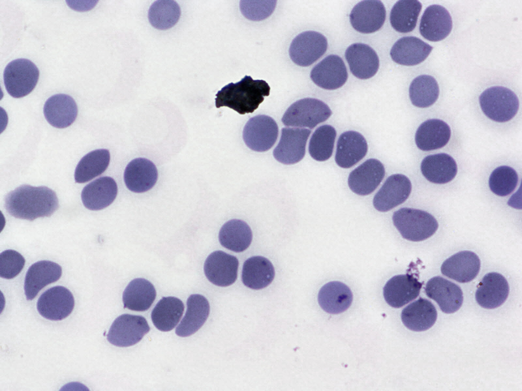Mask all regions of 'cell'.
<instances>
[{
  "instance_id": "37",
  "label": "cell",
  "mask_w": 522,
  "mask_h": 391,
  "mask_svg": "<svg viewBox=\"0 0 522 391\" xmlns=\"http://www.w3.org/2000/svg\"><path fill=\"white\" fill-rule=\"evenodd\" d=\"M252 239L250 228L246 222L239 219H232L225 222L219 233L220 244L235 252H242L246 249Z\"/></svg>"
},
{
  "instance_id": "7",
  "label": "cell",
  "mask_w": 522,
  "mask_h": 391,
  "mask_svg": "<svg viewBox=\"0 0 522 391\" xmlns=\"http://www.w3.org/2000/svg\"><path fill=\"white\" fill-rule=\"evenodd\" d=\"M149 330L147 321L143 316L123 314L112 323L107 340L116 346L128 347L138 343Z\"/></svg>"
},
{
  "instance_id": "24",
  "label": "cell",
  "mask_w": 522,
  "mask_h": 391,
  "mask_svg": "<svg viewBox=\"0 0 522 391\" xmlns=\"http://www.w3.org/2000/svg\"><path fill=\"white\" fill-rule=\"evenodd\" d=\"M158 179V171L151 161L138 158L132 160L124 173V180L130 191L140 193L152 188Z\"/></svg>"
},
{
  "instance_id": "15",
  "label": "cell",
  "mask_w": 522,
  "mask_h": 391,
  "mask_svg": "<svg viewBox=\"0 0 522 391\" xmlns=\"http://www.w3.org/2000/svg\"><path fill=\"white\" fill-rule=\"evenodd\" d=\"M310 76L318 86L329 90L342 87L348 77L343 60L335 54L327 56L318 63L311 70Z\"/></svg>"
},
{
  "instance_id": "28",
  "label": "cell",
  "mask_w": 522,
  "mask_h": 391,
  "mask_svg": "<svg viewBox=\"0 0 522 391\" xmlns=\"http://www.w3.org/2000/svg\"><path fill=\"white\" fill-rule=\"evenodd\" d=\"M433 47L420 39L413 36L404 37L393 46L390 55L397 64L413 66L423 62L428 57Z\"/></svg>"
},
{
  "instance_id": "19",
  "label": "cell",
  "mask_w": 522,
  "mask_h": 391,
  "mask_svg": "<svg viewBox=\"0 0 522 391\" xmlns=\"http://www.w3.org/2000/svg\"><path fill=\"white\" fill-rule=\"evenodd\" d=\"M452 29V18L445 7L432 5L426 9L419 26L420 33L424 38L431 41H439L446 38Z\"/></svg>"
},
{
  "instance_id": "23",
  "label": "cell",
  "mask_w": 522,
  "mask_h": 391,
  "mask_svg": "<svg viewBox=\"0 0 522 391\" xmlns=\"http://www.w3.org/2000/svg\"><path fill=\"white\" fill-rule=\"evenodd\" d=\"M345 57L351 73L358 78H370L378 70V55L367 44L357 43L351 45L346 50Z\"/></svg>"
},
{
  "instance_id": "33",
  "label": "cell",
  "mask_w": 522,
  "mask_h": 391,
  "mask_svg": "<svg viewBox=\"0 0 522 391\" xmlns=\"http://www.w3.org/2000/svg\"><path fill=\"white\" fill-rule=\"evenodd\" d=\"M275 276L271 262L262 256H254L245 261L242 269V279L244 285L254 290L263 289L269 285Z\"/></svg>"
},
{
  "instance_id": "32",
  "label": "cell",
  "mask_w": 522,
  "mask_h": 391,
  "mask_svg": "<svg viewBox=\"0 0 522 391\" xmlns=\"http://www.w3.org/2000/svg\"><path fill=\"white\" fill-rule=\"evenodd\" d=\"M318 302L325 312L333 314L347 310L351 305L353 295L350 288L344 283L330 282L324 285L318 294Z\"/></svg>"
},
{
  "instance_id": "45",
  "label": "cell",
  "mask_w": 522,
  "mask_h": 391,
  "mask_svg": "<svg viewBox=\"0 0 522 391\" xmlns=\"http://www.w3.org/2000/svg\"><path fill=\"white\" fill-rule=\"evenodd\" d=\"M25 259L18 252L8 249L0 254V276L11 279L16 276L22 270Z\"/></svg>"
},
{
  "instance_id": "14",
  "label": "cell",
  "mask_w": 522,
  "mask_h": 391,
  "mask_svg": "<svg viewBox=\"0 0 522 391\" xmlns=\"http://www.w3.org/2000/svg\"><path fill=\"white\" fill-rule=\"evenodd\" d=\"M349 16L356 31L370 34L381 28L385 20L386 10L380 1H362L353 7Z\"/></svg>"
},
{
  "instance_id": "34",
  "label": "cell",
  "mask_w": 522,
  "mask_h": 391,
  "mask_svg": "<svg viewBox=\"0 0 522 391\" xmlns=\"http://www.w3.org/2000/svg\"><path fill=\"white\" fill-rule=\"evenodd\" d=\"M421 170L423 176L430 182L445 184L455 178L457 166L451 156L439 153L426 156L422 161Z\"/></svg>"
},
{
  "instance_id": "35",
  "label": "cell",
  "mask_w": 522,
  "mask_h": 391,
  "mask_svg": "<svg viewBox=\"0 0 522 391\" xmlns=\"http://www.w3.org/2000/svg\"><path fill=\"white\" fill-rule=\"evenodd\" d=\"M156 297L153 285L148 280L137 278L132 280L124 289L122 301L124 308L143 312L148 310Z\"/></svg>"
},
{
  "instance_id": "1",
  "label": "cell",
  "mask_w": 522,
  "mask_h": 391,
  "mask_svg": "<svg viewBox=\"0 0 522 391\" xmlns=\"http://www.w3.org/2000/svg\"><path fill=\"white\" fill-rule=\"evenodd\" d=\"M5 207L11 216L23 219L50 216L59 208L55 192L44 186L22 185L9 192Z\"/></svg>"
},
{
  "instance_id": "5",
  "label": "cell",
  "mask_w": 522,
  "mask_h": 391,
  "mask_svg": "<svg viewBox=\"0 0 522 391\" xmlns=\"http://www.w3.org/2000/svg\"><path fill=\"white\" fill-rule=\"evenodd\" d=\"M39 76L37 66L30 60L18 59L10 62L4 72V81L8 94L19 98L30 94L36 87Z\"/></svg>"
},
{
  "instance_id": "30",
  "label": "cell",
  "mask_w": 522,
  "mask_h": 391,
  "mask_svg": "<svg viewBox=\"0 0 522 391\" xmlns=\"http://www.w3.org/2000/svg\"><path fill=\"white\" fill-rule=\"evenodd\" d=\"M437 313L428 300L420 298L405 307L401 313L404 325L412 331H422L430 328L435 323Z\"/></svg>"
},
{
  "instance_id": "39",
  "label": "cell",
  "mask_w": 522,
  "mask_h": 391,
  "mask_svg": "<svg viewBox=\"0 0 522 391\" xmlns=\"http://www.w3.org/2000/svg\"><path fill=\"white\" fill-rule=\"evenodd\" d=\"M422 4L416 0H401L397 2L390 13V22L396 31L406 33L416 26L422 10Z\"/></svg>"
},
{
  "instance_id": "20",
  "label": "cell",
  "mask_w": 522,
  "mask_h": 391,
  "mask_svg": "<svg viewBox=\"0 0 522 391\" xmlns=\"http://www.w3.org/2000/svg\"><path fill=\"white\" fill-rule=\"evenodd\" d=\"M509 292V285L504 276L497 272H490L485 274L479 284L475 298L482 308L492 309L506 301Z\"/></svg>"
},
{
  "instance_id": "12",
  "label": "cell",
  "mask_w": 522,
  "mask_h": 391,
  "mask_svg": "<svg viewBox=\"0 0 522 391\" xmlns=\"http://www.w3.org/2000/svg\"><path fill=\"white\" fill-rule=\"evenodd\" d=\"M411 190V182L406 176L400 174L392 175L375 194L373 205L379 211H389L404 202Z\"/></svg>"
},
{
  "instance_id": "18",
  "label": "cell",
  "mask_w": 522,
  "mask_h": 391,
  "mask_svg": "<svg viewBox=\"0 0 522 391\" xmlns=\"http://www.w3.org/2000/svg\"><path fill=\"white\" fill-rule=\"evenodd\" d=\"M422 285L411 274L395 275L385 285L383 296L389 305L401 308L419 296Z\"/></svg>"
},
{
  "instance_id": "27",
  "label": "cell",
  "mask_w": 522,
  "mask_h": 391,
  "mask_svg": "<svg viewBox=\"0 0 522 391\" xmlns=\"http://www.w3.org/2000/svg\"><path fill=\"white\" fill-rule=\"evenodd\" d=\"M367 151V142L362 134L355 131H346L338 138L335 160L339 166L349 168L361 160Z\"/></svg>"
},
{
  "instance_id": "6",
  "label": "cell",
  "mask_w": 522,
  "mask_h": 391,
  "mask_svg": "<svg viewBox=\"0 0 522 391\" xmlns=\"http://www.w3.org/2000/svg\"><path fill=\"white\" fill-rule=\"evenodd\" d=\"M329 107L315 98H306L293 103L284 114L282 122L287 126L312 129L331 115Z\"/></svg>"
},
{
  "instance_id": "26",
  "label": "cell",
  "mask_w": 522,
  "mask_h": 391,
  "mask_svg": "<svg viewBox=\"0 0 522 391\" xmlns=\"http://www.w3.org/2000/svg\"><path fill=\"white\" fill-rule=\"evenodd\" d=\"M77 107L74 100L64 94H55L45 102L43 113L47 122L53 126L64 128L71 125L76 119Z\"/></svg>"
},
{
  "instance_id": "16",
  "label": "cell",
  "mask_w": 522,
  "mask_h": 391,
  "mask_svg": "<svg viewBox=\"0 0 522 391\" xmlns=\"http://www.w3.org/2000/svg\"><path fill=\"white\" fill-rule=\"evenodd\" d=\"M425 291L427 296L435 300L445 313H455L462 304L463 296L460 287L441 276L430 278Z\"/></svg>"
},
{
  "instance_id": "44",
  "label": "cell",
  "mask_w": 522,
  "mask_h": 391,
  "mask_svg": "<svg viewBox=\"0 0 522 391\" xmlns=\"http://www.w3.org/2000/svg\"><path fill=\"white\" fill-rule=\"evenodd\" d=\"M276 4L275 1H241L240 8L242 14L247 19L260 21L272 14Z\"/></svg>"
},
{
  "instance_id": "17",
  "label": "cell",
  "mask_w": 522,
  "mask_h": 391,
  "mask_svg": "<svg viewBox=\"0 0 522 391\" xmlns=\"http://www.w3.org/2000/svg\"><path fill=\"white\" fill-rule=\"evenodd\" d=\"M384 175L385 169L383 164L377 159L371 158L350 173L348 185L356 194L368 195L376 189Z\"/></svg>"
},
{
  "instance_id": "10",
  "label": "cell",
  "mask_w": 522,
  "mask_h": 391,
  "mask_svg": "<svg viewBox=\"0 0 522 391\" xmlns=\"http://www.w3.org/2000/svg\"><path fill=\"white\" fill-rule=\"evenodd\" d=\"M74 299L71 292L66 288L55 286L47 289L39 297L37 308L44 318L54 321L61 320L72 312Z\"/></svg>"
},
{
  "instance_id": "2",
  "label": "cell",
  "mask_w": 522,
  "mask_h": 391,
  "mask_svg": "<svg viewBox=\"0 0 522 391\" xmlns=\"http://www.w3.org/2000/svg\"><path fill=\"white\" fill-rule=\"evenodd\" d=\"M270 88L264 80L245 75L235 83L224 86L216 94L215 105L229 107L241 115L252 113L270 94Z\"/></svg>"
},
{
  "instance_id": "43",
  "label": "cell",
  "mask_w": 522,
  "mask_h": 391,
  "mask_svg": "<svg viewBox=\"0 0 522 391\" xmlns=\"http://www.w3.org/2000/svg\"><path fill=\"white\" fill-rule=\"evenodd\" d=\"M516 171L508 166H501L491 174L489 186L492 192L499 196H506L515 188L518 183Z\"/></svg>"
},
{
  "instance_id": "40",
  "label": "cell",
  "mask_w": 522,
  "mask_h": 391,
  "mask_svg": "<svg viewBox=\"0 0 522 391\" xmlns=\"http://www.w3.org/2000/svg\"><path fill=\"white\" fill-rule=\"evenodd\" d=\"M409 93L413 105L425 108L430 106L437 100L439 89L433 77L422 75L412 80L409 87Z\"/></svg>"
},
{
  "instance_id": "36",
  "label": "cell",
  "mask_w": 522,
  "mask_h": 391,
  "mask_svg": "<svg viewBox=\"0 0 522 391\" xmlns=\"http://www.w3.org/2000/svg\"><path fill=\"white\" fill-rule=\"evenodd\" d=\"M182 301L175 297H163L152 310L151 318L159 330L169 331L179 322L184 311Z\"/></svg>"
},
{
  "instance_id": "4",
  "label": "cell",
  "mask_w": 522,
  "mask_h": 391,
  "mask_svg": "<svg viewBox=\"0 0 522 391\" xmlns=\"http://www.w3.org/2000/svg\"><path fill=\"white\" fill-rule=\"evenodd\" d=\"M479 103L484 114L498 122L512 119L519 108V100L515 94L501 86L492 87L484 91L479 97Z\"/></svg>"
},
{
  "instance_id": "8",
  "label": "cell",
  "mask_w": 522,
  "mask_h": 391,
  "mask_svg": "<svg viewBox=\"0 0 522 391\" xmlns=\"http://www.w3.org/2000/svg\"><path fill=\"white\" fill-rule=\"evenodd\" d=\"M278 134V127L275 120L264 115L250 118L244 126L243 137L250 149L265 152L270 149L275 143Z\"/></svg>"
},
{
  "instance_id": "3",
  "label": "cell",
  "mask_w": 522,
  "mask_h": 391,
  "mask_svg": "<svg viewBox=\"0 0 522 391\" xmlns=\"http://www.w3.org/2000/svg\"><path fill=\"white\" fill-rule=\"evenodd\" d=\"M394 226L403 238L421 241L432 236L438 227L436 219L430 213L419 209L403 208L393 215Z\"/></svg>"
},
{
  "instance_id": "41",
  "label": "cell",
  "mask_w": 522,
  "mask_h": 391,
  "mask_svg": "<svg viewBox=\"0 0 522 391\" xmlns=\"http://www.w3.org/2000/svg\"><path fill=\"white\" fill-rule=\"evenodd\" d=\"M180 14V7L175 1L159 0L154 1L150 6L148 18L154 28L165 30L175 25Z\"/></svg>"
},
{
  "instance_id": "11",
  "label": "cell",
  "mask_w": 522,
  "mask_h": 391,
  "mask_svg": "<svg viewBox=\"0 0 522 391\" xmlns=\"http://www.w3.org/2000/svg\"><path fill=\"white\" fill-rule=\"evenodd\" d=\"M311 131L299 128H283L279 142L273 151L274 158L285 164H293L304 156Z\"/></svg>"
},
{
  "instance_id": "21",
  "label": "cell",
  "mask_w": 522,
  "mask_h": 391,
  "mask_svg": "<svg viewBox=\"0 0 522 391\" xmlns=\"http://www.w3.org/2000/svg\"><path fill=\"white\" fill-rule=\"evenodd\" d=\"M62 273V267L52 261L42 260L32 264L28 270L24 280L27 300L33 299L42 288L60 279Z\"/></svg>"
},
{
  "instance_id": "13",
  "label": "cell",
  "mask_w": 522,
  "mask_h": 391,
  "mask_svg": "<svg viewBox=\"0 0 522 391\" xmlns=\"http://www.w3.org/2000/svg\"><path fill=\"white\" fill-rule=\"evenodd\" d=\"M238 267L239 261L236 257L217 250L206 258L204 271L207 278L213 284L227 287L236 281Z\"/></svg>"
},
{
  "instance_id": "31",
  "label": "cell",
  "mask_w": 522,
  "mask_h": 391,
  "mask_svg": "<svg viewBox=\"0 0 522 391\" xmlns=\"http://www.w3.org/2000/svg\"><path fill=\"white\" fill-rule=\"evenodd\" d=\"M451 136L449 126L439 119H430L417 128L415 135L417 147L423 151H430L444 147Z\"/></svg>"
},
{
  "instance_id": "42",
  "label": "cell",
  "mask_w": 522,
  "mask_h": 391,
  "mask_svg": "<svg viewBox=\"0 0 522 391\" xmlns=\"http://www.w3.org/2000/svg\"><path fill=\"white\" fill-rule=\"evenodd\" d=\"M336 135L335 128L329 125L318 127L309 141V153L314 159L323 161L332 155Z\"/></svg>"
},
{
  "instance_id": "9",
  "label": "cell",
  "mask_w": 522,
  "mask_h": 391,
  "mask_svg": "<svg viewBox=\"0 0 522 391\" xmlns=\"http://www.w3.org/2000/svg\"><path fill=\"white\" fill-rule=\"evenodd\" d=\"M328 43L322 34L313 31L302 32L292 41L289 55L297 65L307 67L311 65L326 52Z\"/></svg>"
},
{
  "instance_id": "29",
  "label": "cell",
  "mask_w": 522,
  "mask_h": 391,
  "mask_svg": "<svg viewBox=\"0 0 522 391\" xmlns=\"http://www.w3.org/2000/svg\"><path fill=\"white\" fill-rule=\"evenodd\" d=\"M210 304L206 298L200 294H192L187 299V311L175 330L181 337L195 333L204 324L210 314Z\"/></svg>"
},
{
  "instance_id": "22",
  "label": "cell",
  "mask_w": 522,
  "mask_h": 391,
  "mask_svg": "<svg viewBox=\"0 0 522 391\" xmlns=\"http://www.w3.org/2000/svg\"><path fill=\"white\" fill-rule=\"evenodd\" d=\"M480 260L474 252L464 250L446 259L441 266L442 274L461 283L472 281L478 275Z\"/></svg>"
},
{
  "instance_id": "38",
  "label": "cell",
  "mask_w": 522,
  "mask_h": 391,
  "mask_svg": "<svg viewBox=\"0 0 522 391\" xmlns=\"http://www.w3.org/2000/svg\"><path fill=\"white\" fill-rule=\"evenodd\" d=\"M110 160L108 150L99 149L92 151L82 158L74 172L76 183L87 182L102 174L107 169Z\"/></svg>"
},
{
  "instance_id": "25",
  "label": "cell",
  "mask_w": 522,
  "mask_h": 391,
  "mask_svg": "<svg viewBox=\"0 0 522 391\" xmlns=\"http://www.w3.org/2000/svg\"><path fill=\"white\" fill-rule=\"evenodd\" d=\"M117 190V184L112 178L101 177L84 187L81 193L82 201L89 210H101L113 203Z\"/></svg>"
}]
</instances>
